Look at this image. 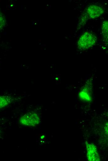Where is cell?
Here are the masks:
<instances>
[{
  "instance_id": "cell-1",
  "label": "cell",
  "mask_w": 108,
  "mask_h": 161,
  "mask_svg": "<svg viewBox=\"0 0 108 161\" xmlns=\"http://www.w3.org/2000/svg\"><path fill=\"white\" fill-rule=\"evenodd\" d=\"M97 41V37L94 34L86 32L80 37L78 41V46L81 50H87L94 46Z\"/></svg>"
},
{
  "instance_id": "cell-2",
  "label": "cell",
  "mask_w": 108,
  "mask_h": 161,
  "mask_svg": "<svg viewBox=\"0 0 108 161\" xmlns=\"http://www.w3.org/2000/svg\"><path fill=\"white\" fill-rule=\"evenodd\" d=\"M87 157L88 161H99L100 160V156L97 146L92 143H89L87 141L85 142Z\"/></svg>"
},
{
  "instance_id": "cell-3",
  "label": "cell",
  "mask_w": 108,
  "mask_h": 161,
  "mask_svg": "<svg viewBox=\"0 0 108 161\" xmlns=\"http://www.w3.org/2000/svg\"><path fill=\"white\" fill-rule=\"evenodd\" d=\"M40 118L36 114H27L21 118L20 123L25 125L34 126L39 124Z\"/></svg>"
},
{
  "instance_id": "cell-4",
  "label": "cell",
  "mask_w": 108,
  "mask_h": 161,
  "mask_svg": "<svg viewBox=\"0 0 108 161\" xmlns=\"http://www.w3.org/2000/svg\"><path fill=\"white\" fill-rule=\"evenodd\" d=\"M103 9L97 5H91L86 9L87 15L90 19H95L100 16L104 12Z\"/></svg>"
},
{
  "instance_id": "cell-5",
  "label": "cell",
  "mask_w": 108,
  "mask_h": 161,
  "mask_svg": "<svg viewBox=\"0 0 108 161\" xmlns=\"http://www.w3.org/2000/svg\"><path fill=\"white\" fill-rule=\"evenodd\" d=\"M79 98L84 101L90 102L92 100V97L89 90L86 89L81 90L79 94Z\"/></svg>"
},
{
  "instance_id": "cell-6",
  "label": "cell",
  "mask_w": 108,
  "mask_h": 161,
  "mask_svg": "<svg viewBox=\"0 0 108 161\" xmlns=\"http://www.w3.org/2000/svg\"><path fill=\"white\" fill-rule=\"evenodd\" d=\"M11 101V98L9 96H0V109L8 104Z\"/></svg>"
},
{
  "instance_id": "cell-7",
  "label": "cell",
  "mask_w": 108,
  "mask_h": 161,
  "mask_svg": "<svg viewBox=\"0 0 108 161\" xmlns=\"http://www.w3.org/2000/svg\"><path fill=\"white\" fill-rule=\"evenodd\" d=\"M103 36L105 41H108V20L103 22L102 26Z\"/></svg>"
},
{
  "instance_id": "cell-8",
  "label": "cell",
  "mask_w": 108,
  "mask_h": 161,
  "mask_svg": "<svg viewBox=\"0 0 108 161\" xmlns=\"http://www.w3.org/2000/svg\"><path fill=\"white\" fill-rule=\"evenodd\" d=\"M6 24V20L4 16L0 12V29L3 28Z\"/></svg>"
}]
</instances>
